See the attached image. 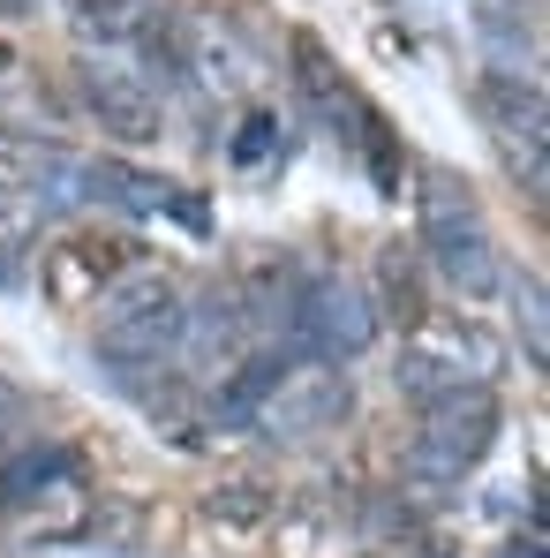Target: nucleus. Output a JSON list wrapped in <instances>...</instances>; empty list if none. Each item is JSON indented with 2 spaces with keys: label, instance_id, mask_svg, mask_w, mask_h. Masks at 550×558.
Segmentation results:
<instances>
[{
  "label": "nucleus",
  "instance_id": "5",
  "mask_svg": "<svg viewBox=\"0 0 550 558\" xmlns=\"http://www.w3.org/2000/svg\"><path fill=\"white\" fill-rule=\"evenodd\" d=\"M377 332H384V317H377L369 287H355L340 272L302 279L294 302H286V348L309 355V363H355V355L377 348Z\"/></svg>",
  "mask_w": 550,
  "mask_h": 558
},
{
  "label": "nucleus",
  "instance_id": "16",
  "mask_svg": "<svg viewBox=\"0 0 550 558\" xmlns=\"http://www.w3.org/2000/svg\"><path fill=\"white\" fill-rule=\"evenodd\" d=\"M265 513H272L265 483H227V490H211V521H265Z\"/></svg>",
  "mask_w": 550,
  "mask_h": 558
},
{
  "label": "nucleus",
  "instance_id": "4",
  "mask_svg": "<svg viewBox=\"0 0 550 558\" xmlns=\"http://www.w3.org/2000/svg\"><path fill=\"white\" fill-rule=\"evenodd\" d=\"M498 392L490 385H460L445 400H430L423 408V430H415V446H407V483H430V490H445L460 475H475L482 453L498 446Z\"/></svg>",
  "mask_w": 550,
  "mask_h": 558
},
{
  "label": "nucleus",
  "instance_id": "3",
  "mask_svg": "<svg viewBox=\"0 0 550 558\" xmlns=\"http://www.w3.org/2000/svg\"><path fill=\"white\" fill-rule=\"evenodd\" d=\"M182 287L167 272H129L98 294V355L113 371H151L182 340Z\"/></svg>",
  "mask_w": 550,
  "mask_h": 558
},
{
  "label": "nucleus",
  "instance_id": "13",
  "mask_svg": "<svg viewBox=\"0 0 550 558\" xmlns=\"http://www.w3.org/2000/svg\"><path fill=\"white\" fill-rule=\"evenodd\" d=\"M98 204H113V211L144 219V211H159V204H174V196H167V182H151V174H136V167L98 159Z\"/></svg>",
  "mask_w": 550,
  "mask_h": 558
},
{
  "label": "nucleus",
  "instance_id": "1",
  "mask_svg": "<svg viewBox=\"0 0 550 558\" xmlns=\"http://www.w3.org/2000/svg\"><path fill=\"white\" fill-rule=\"evenodd\" d=\"M415 211H423V265L445 279L460 302H490L505 287V257L490 242V219H482L475 189L445 167H430L423 189H415Z\"/></svg>",
  "mask_w": 550,
  "mask_h": 558
},
{
  "label": "nucleus",
  "instance_id": "17",
  "mask_svg": "<svg viewBox=\"0 0 550 558\" xmlns=\"http://www.w3.org/2000/svg\"><path fill=\"white\" fill-rule=\"evenodd\" d=\"M272 151H286V144H279V121H272V113H249L242 136H234V159L257 167V159H272Z\"/></svg>",
  "mask_w": 550,
  "mask_h": 558
},
{
  "label": "nucleus",
  "instance_id": "11",
  "mask_svg": "<svg viewBox=\"0 0 550 558\" xmlns=\"http://www.w3.org/2000/svg\"><path fill=\"white\" fill-rule=\"evenodd\" d=\"M369 302H377V317H392L400 332L430 317V302H423V272H415L407 250H384V257H377V294H369Z\"/></svg>",
  "mask_w": 550,
  "mask_h": 558
},
{
  "label": "nucleus",
  "instance_id": "9",
  "mask_svg": "<svg viewBox=\"0 0 550 558\" xmlns=\"http://www.w3.org/2000/svg\"><path fill=\"white\" fill-rule=\"evenodd\" d=\"M482 113L498 121V136L513 144V151H543V84L528 76H482Z\"/></svg>",
  "mask_w": 550,
  "mask_h": 558
},
{
  "label": "nucleus",
  "instance_id": "10",
  "mask_svg": "<svg viewBox=\"0 0 550 558\" xmlns=\"http://www.w3.org/2000/svg\"><path fill=\"white\" fill-rule=\"evenodd\" d=\"M61 483H76V453H69V446H23V453L0 461V506L23 513V506L53 498Z\"/></svg>",
  "mask_w": 550,
  "mask_h": 558
},
{
  "label": "nucleus",
  "instance_id": "15",
  "mask_svg": "<svg viewBox=\"0 0 550 558\" xmlns=\"http://www.w3.org/2000/svg\"><path fill=\"white\" fill-rule=\"evenodd\" d=\"M76 15L98 23V38H129V31L159 23V0H76Z\"/></svg>",
  "mask_w": 550,
  "mask_h": 558
},
{
  "label": "nucleus",
  "instance_id": "2",
  "mask_svg": "<svg viewBox=\"0 0 550 558\" xmlns=\"http://www.w3.org/2000/svg\"><path fill=\"white\" fill-rule=\"evenodd\" d=\"M498 371H505V348H498L475 317H423V325H407V340H400L392 385H400L415 408H430V400H445L460 385H498Z\"/></svg>",
  "mask_w": 550,
  "mask_h": 558
},
{
  "label": "nucleus",
  "instance_id": "7",
  "mask_svg": "<svg viewBox=\"0 0 550 558\" xmlns=\"http://www.w3.org/2000/svg\"><path fill=\"white\" fill-rule=\"evenodd\" d=\"M76 92H84V106H91V121L106 136H121V144H159L167 106H159V84H151L144 69H129V61H113V53H84V61H76Z\"/></svg>",
  "mask_w": 550,
  "mask_h": 558
},
{
  "label": "nucleus",
  "instance_id": "12",
  "mask_svg": "<svg viewBox=\"0 0 550 558\" xmlns=\"http://www.w3.org/2000/svg\"><path fill=\"white\" fill-rule=\"evenodd\" d=\"M30 257H38V204L0 189V287H23Z\"/></svg>",
  "mask_w": 550,
  "mask_h": 558
},
{
  "label": "nucleus",
  "instance_id": "14",
  "mask_svg": "<svg viewBox=\"0 0 550 558\" xmlns=\"http://www.w3.org/2000/svg\"><path fill=\"white\" fill-rule=\"evenodd\" d=\"M505 294H513V310H521V340H528V371H543L550 363V325H543V279L536 272H505Z\"/></svg>",
  "mask_w": 550,
  "mask_h": 558
},
{
  "label": "nucleus",
  "instance_id": "8",
  "mask_svg": "<svg viewBox=\"0 0 550 558\" xmlns=\"http://www.w3.org/2000/svg\"><path fill=\"white\" fill-rule=\"evenodd\" d=\"M121 272V242H61L46 250V294L53 302H98V287Z\"/></svg>",
  "mask_w": 550,
  "mask_h": 558
},
{
  "label": "nucleus",
  "instance_id": "6",
  "mask_svg": "<svg viewBox=\"0 0 550 558\" xmlns=\"http://www.w3.org/2000/svg\"><path fill=\"white\" fill-rule=\"evenodd\" d=\"M347 408H355L347 363H309V355H294V363L279 371V385L265 392L257 423H265L272 438H317V430H340Z\"/></svg>",
  "mask_w": 550,
  "mask_h": 558
},
{
  "label": "nucleus",
  "instance_id": "19",
  "mask_svg": "<svg viewBox=\"0 0 550 558\" xmlns=\"http://www.w3.org/2000/svg\"><path fill=\"white\" fill-rule=\"evenodd\" d=\"M8 15H30V0H8Z\"/></svg>",
  "mask_w": 550,
  "mask_h": 558
},
{
  "label": "nucleus",
  "instance_id": "18",
  "mask_svg": "<svg viewBox=\"0 0 550 558\" xmlns=\"http://www.w3.org/2000/svg\"><path fill=\"white\" fill-rule=\"evenodd\" d=\"M505 558H543V536H528V544H513Z\"/></svg>",
  "mask_w": 550,
  "mask_h": 558
}]
</instances>
